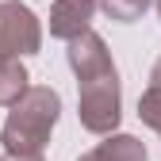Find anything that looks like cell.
Returning a JSON list of instances; mask_svg holds the SVG:
<instances>
[{
    "label": "cell",
    "mask_w": 161,
    "mask_h": 161,
    "mask_svg": "<svg viewBox=\"0 0 161 161\" xmlns=\"http://www.w3.org/2000/svg\"><path fill=\"white\" fill-rule=\"evenodd\" d=\"M138 119L150 127V130H157L161 134V88H146L142 96H138Z\"/></svg>",
    "instance_id": "cell-9"
},
{
    "label": "cell",
    "mask_w": 161,
    "mask_h": 161,
    "mask_svg": "<svg viewBox=\"0 0 161 161\" xmlns=\"http://www.w3.org/2000/svg\"><path fill=\"white\" fill-rule=\"evenodd\" d=\"M77 119L88 134H111L123 119V88H119V73L108 69V73H96V77H85L77 80Z\"/></svg>",
    "instance_id": "cell-2"
},
{
    "label": "cell",
    "mask_w": 161,
    "mask_h": 161,
    "mask_svg": "<svg viewBox=\"0 0 161 161\" xmlns=\"http://www.w3.org/2000/svg\"><path fill=\"white\" fill-rule=\"evenodd\" d=\"M157 15H161V0H157Z\"/></svg>",
    "instance_id": "cell-12"
},
{
    "label": "cell",
    "mask_w": 161,
    "mask_h": 161,
    "mask_svg": "<svg viewBox=\"0 0 161 161\" xmlns=\"http://www.w3.org/2000/svg\"><path fill=\"white\" fill-rule=\"evenodd\" d=\"M88 161H146V142L134 134H108L104 142H100L96 150L85 153Z\"/></svg>",
    "instance_id": "cell-6"
},
{
    "label": "cell",
    "mask_w": 161,
    "mask_h": 161,
    "mask_svg": "<svg viewBox=\"0 0 161 161\" xmlns=\"http://www.w3.org/2000/svg\"><path fill=\"white\" fill-rule=\"evenodd\" d=\"M96 4H100V12L108 19H115V23H134V19L146 15V8L153 0H96Z\"/></svg>",
    "instance_id": "cell-8"
},
{
    "label": "cell",
    "mask_w": 161,
    "mask_h": 161,
    "mask_svg": "<svg viewBox=\"0 0 161 161\" xmlns=\"http://www.w3.org/2000/svg\"><path fill=\"white\" fill-rule=\"evenodd\" d=\"M31 92V77L19 58H0V108H15Z\"/></svg>",
    "instance_id": "cell-7"
},
{
    "label": "cell",
    "mask_w": 161,
    "mask_h": 161,
    "mask_svg": "<svg viewBox=\"0 0 161 161\" xmlns=\"http://www.w3.org/2000/svg\"><path fill=\"white\" fill-rule=\"evenodd\" d=\"M42 50V23L19 0H0V58H23Z\"/></svg>",
    "instance_id": "cell-3"
},
{
    "label": "cell",
    "mask_w": 161,
    "mask_h": 161,
    "mask_svg": "<svg viewBox=\"0 0 161 161\" xmlns=\"http://www.w3.org/2000/svg\"><path fill=\"white\" fill-rule=\"evenodd\" d=\"M65 58H69V69L77 73V80L115 69V62H111V50H108V42H104V38H100L96 31H88V35H80L77 42H69Z\"/></svg>",
    "instance_id": "cell-5"
},
{
    "label": "cell",
    "mask_w": 161,
    "mask_h": 161,
    "mask_svg": "<svg viewBox=\"0 0 161 161\" xmlns=\"http://www.w3.org/2000/svg\"><path fill=\"white\" fill-rule=\"evenodd\" d=\"M96 0H54L50 4V35L62 42H77L80 35L92 31V15H96Z\"/></svg>",
    "instance_id": "cell-4"
},
{
    "label": "cell",
    "mask_w": 161,
    "mask_h": 161,
    "mask_svg": "<svg viewBox=\"0 0 161 161\" xmlns=\"http://www.w3.org/2000/svg\"><path fill=\"white\" fill-rule=\"evenodd\" d=\"M58 115H62V96L50 85H31V92L8 111L4 127H0L4 153H42Z\"/></svg>",
    "instance_id": "cell-1"
},
{
    "label": "cell",
    "mask_w": 161,
    "mask_h": 161,
    "mask_svg": "<svg viewBox=\"0 0 161 161\" xmlns=\"http://www.w3.org/2000/svg\"><path fill=\"white\" fill-rule=\"evenodd\" d=\"M0 161H42V153H0Z\"/></svg>",
    "instance_id": "cell-10"
},
{
    "label": "cell",
    "mask_w": 161,
    "mask_h": 161,
    "mask_svg": "<svg viewBox=\"0 0 161 161\" xmlns=\"http://www.w3.org/2000/svg\"><path fill=\"white\" fill-rule=\"evenodd\" d=\"M150 85H153V88H161V58H157L153 69H150Z\"/></svg>",
    "instance_id": "cell-11"
}]
</instances>
